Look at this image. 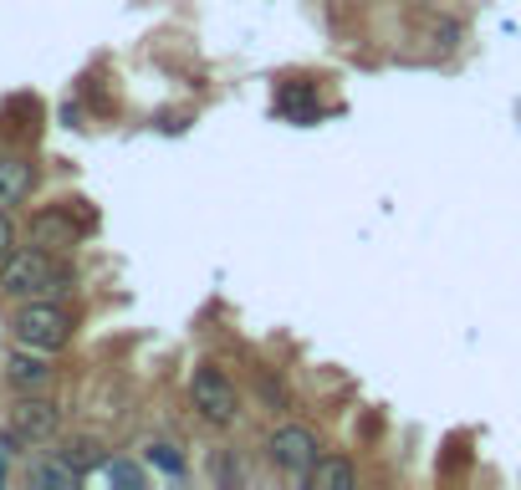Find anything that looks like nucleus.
I'll return each mask as SVG.
<instances>
[{
	"mask_svg": "<svg viewBox=\"0 0 521 490\" xmlns=\"http://www.w3.org/2000/svg\"><path fill=\"white\" fill-rule=\"evenodd\" d=\"M307 485L312 490H358V464L342 460V454H317V464L307 470Z\"/></svg>",
	"mask_w": 521,
	"mask_h": 490,
	"instance_id": "7",
	"label": "nucleus"
},
{
	"mask_svg": "<svg viewBox=\"0 0 521 490\" xmlns=\"http://www.w3.org/2000/svg\"><path fill=\"white\" fill-rule=\"evenodd\" d=\"M82 480V470L72 460H62V464H36L31 470V485H77Z\"/></svg>",
	"mask_w": 521,
	"mask_h": 490,
	"instance_id": "10",
	"label": "nucleus"
},
{
	"mask_svg": "<svg viewBox=\"0 0 521 490\" xmlns=\"http://www.w3.org/2000/svg\"><path fill=\"white\" fill-rule=\"evenodd\" d=\"M215 480H220V485H230V480H240V460H230V454H220V460H215Z\"/></svg>",
	"mask_w": 521,
	"mask_h": 490,
	"instance_id": "15",
	"label": "nucleus"
},
{
	"mask_svg": "<svg viewBox=\"0 0 521 490\" xmlns=\"http://www.w3.org/2000/svg\"><path fill=\"white\" fill-rule=\"evenodd\" d=\"M148 460H154L158 470H169V475H184V454L174 450V444H148Z\"/></svg>",
	"mask_w": 521,
	"mask_h": 490,
	"instance_id": "12",
	"label": "nucleus"
},
{
	"mask_svg": "<svg viewBox=\"0 0 521 490\" xmlns=\"http://www.w3.org/2000/svg\"><path fill=\"white\" fill-rule=\"evenodd\" d=\"M31 184H36V168L26 158H0V209L21 205L31 194Z\"/></svg>",
	"mask_w": 521,
	"mask_h": 490,
	"instance_id": "8",
	"label": "nucleus"
},
{
	"mask_svg": "<svg viewBox=\"0 0 521 490\" xmlns=\"http://www.w3.org/2000/svg\"><path fill=\"white\" fill-rule=\"evenodd\" d=\"M11 429L26 444H41V439H52L56 429H62V409H56L52 399H41V393H21V399L11 403Z\"/></svg>",
	"mask_w": 521,
	"mask_h": 490,
	"instance_id": "5",
	"label": "nucleus"
},
{
	"mask_svg": "<svg viewBox=\"0 0 521 490\" xmlns=\"http://www.w3.org/2000/svg\"><path fill=\"white\" fill-rule=\"evenodd\" d=\"M31 235H36V245H41V250H66V245H77L72 215H62V209H46V215H36Z\"/></svg>",
	"mask_w": 521,
	"mask_h": 490,
	"instance_id": "9",
	"label": "nucleus"
},
{
	"mask_svg": "<svg viewBox=\"0 0 521 490\" xmlns=\"http://www.w3.org/2000/svg\"><path fill=\"white\" fill-rule=\"evenodd\" d=\"M317 434L307 424H281L271 429V439H266V460L276 464V470H287V475H307L317 464Z\"/></svg>",
	"mask_w": 521,
	"mask_h": 490,
	"instance_id": "4",
	"label": "nucleus"
},
{
	"mask_svg": "<svg viewBox=\"0 0 521 490\" xmlns=\"http://www.w3.org/2000/svg\"><path fill=\"white\" fill-rule=\"evenodd\" d=\"M430 36H434V46H444V52H450V46H460V21H434Z\"/></svg>",
	"mask_w": 521,
	"mask_h": 490,
	"instance_id": "14",
	"label": "nucleus"
},
{
	"mask_svg": "<svg viewBox=\"0 0 521 490\" xmlns=\"http://www.w3.org/2000/svg\"><path fill=\"white\" fill-rule=\"evenodd\" d=\"M52 362H46V352H36V348H21V352H11L5 358V383L15 388V393H46L52 388Z\"/></svg>",
	"mask_w": 521,
	"mask_h": 490,
	"instance_id": "6",
	"label": "nucleus"
},
{
	"mask_svg": "<svg viewBox=\"0 0 521 490\" xmlns=\"http://www.w3.org/2000/svg\"><path fill=\"white\" fill-rule=\"evenodd\" d=\"M0 475H5V470H0Z\"/></svg>",
	"mask_w": 521,
	"mask_h": 490,
	"instance_id": "18",
	"label": "nucleus"
},
{
	"mask_svg": "<svg viewBox=\"0 0 521 490\" xmlns=\"http://www.w3.org/2000/svg\"><path fill=\"white\" fill-rule=\"evenodd\" d=\"M66 460L77 464V470H87V464L103 460V444L97 439H77V444H66Z\"/></svg>",
	"mask_w": 521,
	"mask_h": 490,
	"instance_id": "11",
	"label": "nucleus"
},
{
	"mask_svg": "<svg viewBox=\"0 0 521 490\" xmlns=\"http://www.w3.org/2000/svg\"><path fill=\"white\" fill-rule=\"evenodd\" d=\"M260 393H266V399H271L276 409H281V403H287V388H281V383H271V378H260Z\"/></svg>",
	"mask_w": 521,
	"mask_h": 490,
	"instance_id": "17",
	"label": "nucleus"
},
{
	"mask_svg": "<svg viewBox=\"0 0 521 490\" xmlns=\"http://www.w3.org/2000/svg\"><path fill=\"white\" fill-rule=\"evenodd\" d=\"M189 403H195V413L205 419V424H215V429H230L235 413H240L235 383L215 368V362H199L195 368V378H189Z\"/></svg>",
	"mask_w": 521,
	"mask_h": 490,
	"instance_id": "3",
	"label": "nucleus"
},
{
	"mask_svg": "<svg viewBox=\"0 0 521 490\" xmlns=\"http://www.w3.org/2000/svg\"><path fill=\"white\" fill-rule=\"evenodd\" d=\"M103 475L113 480V485H144V470H138V464H123V460H113Z\"/></svg>",
	"mask_w": 521,
	"mask_h": 490,
	"instance_id": "13",
	"label": "nucleus"
},
{
	"mask_svg": "<svg viewBox=\"0 0 521 490\" xmlns=\"http://www.w3.org/2000/svg\"><path fill=\"white\" fill-rule=\"evenodd\" d=\"M66 281H72V276H66L41 245H31V250H11V256L0 260V291L15 297V301L56 297V291H66Z\"/></svg>",
	"mask_w": 521,
	"mask_h": 490,
	"instance_id": "1",
	"label": "nucleus"
},
{
	"mask_svg": "<svg viewBox=\"0 0 521 490\" xmlns=\"http://www.w3.org/2000/svg\"><path fill=\"white\" fill-rule=\"evenodd\" d=\"M11 240H15V230H11V219H5V209H0V260L11 256Z\"/></svg>",
	"mask_w": 521,
	"mask_h": 490,
	"instance_id": "16",
	"label": "nucleus"
},
{
	"mask_svg": "<svg viewBox=\"0 0 521 490\" xmlns=\"http://www.w3.org/2000/svg\"><path fill=\"white\" fill-rule=\"evenodd\" d=\"M11 332H15L21 348L56 352V348H66V337H72V317H66L52 297H31V301H21V311L11 317Z\"/></svg>",
	"mask_w": 521,
	"mask_h": 490,
	"instance_id": "2",
	"label": "nucleus"
}]
</instances>
